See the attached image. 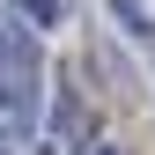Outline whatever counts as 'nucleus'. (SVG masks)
<instances>
[{
	"instance_id": "nucleus-1",
	"label": "nucleus",
	"mask_w": 155,
	"mask_h": 155,
	"mask_svg": "<svg viewBox=\"0 0 155 155\" xmlns=\"http://www.w3.org/2000/svg\"><path fill=\"white\" fill-rule=\"evenodd\" d=\"M59 0H15V22H22V30H59Z\"/></svg>"
},
{
	"instance_id": "nucleus-2",
	"label": "nucleus",
	"mask_w": 155,
	"mask_h": 155,
	"mask_svg": "<svg viewBox=\"0 0 155 155\" xmlns=\"http://www.w3.org/2000/svg\"><path fill=\"white\" fill-rule=\"evenodd\" d=\"M111 15H118V22H126L133 37H155V15L140 8V0H111Z\"/></svg>"
},
{
	"instance_id": "nucleus-3",
	"label": "nucleus",
	"mask_w": 155,
	"mask_h": 155,
	"mask_svg": "<svg viewBox=\"0 0 155 155\" xmlns=\"http://www.w3.org/2000/svg\"><path fill=\"white\" fill-rule=\"evenodd\" d=\"M89 155H126V148H89Z\"/></svg>"
},
{
	"instance_id": "nucleus-4",
	"label": "nucleus",
	"mask_w": 155,
	"mask_h": 155,
	"mask_svg": "<svg viewBox=\"0 0 155 155\" xmlns=\"http://www.w3.org/2000/svg\"><path fill=\"white\" fill-rule=\"evenodd\" d=\"M37 155H52V148H37Z\"/></svg>"
}]
</instances>
